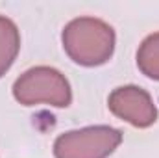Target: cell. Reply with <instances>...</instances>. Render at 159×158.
I'll return each instance as SVG.
<instances>
[{
	"mask_svg": "<svg viewBox=\"0 0 159 158\" xmlns=\"http://www.w3.org/2000/svg\"><path fill=\"white\" fill-rule=\"evenodd\" d=\"M122 141V132L107 126L94 125L78 130H69L54 141L56 158H107Z\"/></svg>",
	"mask_w": 159,
	"mask_h": 158,
	"instance_id": "cell-3",
	"label": "cell"
},
{
	"mask_svg": "<svg viewBox=\"0 0 159 158\" xmlns=\"http://www.w3.org/2000/svg\"><path fill=\"white\" fill-rule=\"evenodd\" d=\"M137 67L148 78L159 80V32L141 43L137 50Z\"/></svg>",
	"mask_w": 159,
	"mask_h": 158,
	"instance_id": "cell-6",
	"label": "cell"
},
{
	"mask_svg": "<svg viewBox=\"0 0 159 158\" xmlns=\"http://www.w3.org/2000/svg\"><path fill=\"white\" fill-rule=\"evenodd\" d=\"M19 50H20V34L17 24L11 19L0 15V78L13 65Z\"/></svg>",
	"mask_w": 159,
	"mask_h": 158,
	"instance_id": "cell-5",
	"label": "cell"
},
{
	"mask_svg": "<svg viewBox=\"0 0 159 158\" xmlns=\"http://www.w3.org/2000/svg\"><path fill=\"white\" fill-rule=\"evenodd\" d=\"M13 97L22 106L48 104L67 108L72 102L70 84L57 69L39 65L24 71L13 84Z\"/></svg>",
	"mask_w": 159,
	"mask_h": 158,
	"instance_id": "cell-2",
	"label": "cell"
},
{
	"mask_svg": "<svg viewBox=\"0 0 159 158\" xmlns=\"http://www.w3.org/2000/svg\"><path fill=\"white\" fill-rule=\"evenodd\" d=\"M63 48L69 58L83 67L104 65L115 52V30L102 19L78 17L63 30Z\"/></svg>",
	"mask_w": 159,
	"mask_h": 158,
	"instance_id": "cell-1",
	"label": "cell"
},
{
	"mask_svg": "<svg viewBox=\"0 0 159 158\" xmlns=\"http://www.w3.org/2000/svg\"><path fill=\"white\" fill-rule=\"evenodd\" d=\"M107 106L117 117L137 128H148L157 121V108L152 95L139 86H120L113 89Z\"/></svg>",
	"mask_w": 159,
	"mask_h": 158,
	"instance_id": "cell-4",
	"label": "cell"
}]
</instances>
